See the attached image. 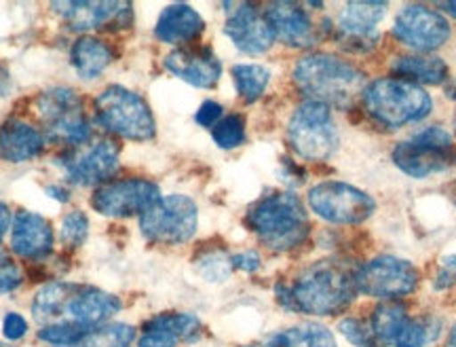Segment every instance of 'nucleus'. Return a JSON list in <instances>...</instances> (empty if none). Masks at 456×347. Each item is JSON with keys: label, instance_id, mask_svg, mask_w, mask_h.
I'll list each match as a JSON object with an SVG mask.
<instances>
[{"label": "nucleus", "instance_id": "nucleus-1", "mask_svg": "<svg viewBox=\"0 0 456 347\" xmlns=\"http://www.w3.org/2000/svg\"><path fill=\"white\" fill-rule=\"evenodd\" d=\"M281 305L311 316H334L353 303L357 294L355 269L340 260H319L302 269L288 286L277 288Z\"/></svg>", "mask_w": 456, "mask_h": 347}, {"label": "nucleus", "instance_id": "nucleus-2", "mask_svg": "<svg viewBox=\"0 0 456 347\" xmlns=\"http://www.w3.org/2000/svg\"><path fill=\"white\" fill-rule=\"evenodd\" d=\"M294 81L309 100L336 108H349L366 87L359 68L330 54H309L298 60Z\"/></svg>", "mask_w": 456, "mask_h": 347}, {"label": "nucleus", "instance_id": "nucleus-3", "mask_svg": "<svg viewBox=\"0 0 456 347\" xmlns=\"http://www.w3.org/2000/svg\"><path fill=\"white\" fill-rule=\"evenodd\" d=\"M248 225L266 248L288 252L309 237V216L294 193H273L248 212Z\"/></svg>", "mask_w": 456, "mask_h": 347}, {"label": "nucleus", "instance_id": "nucleus-4", "mask_svg": "<svg viewBox=\"0 0 456 347\" xmlns=\"http://www.w3.org/2000/svg\"><path fill=\"white\" fill-rule=\"evenodd\" d=\"M363 108L383 128H403L431 112L433 102L425 87L406 78H376L362 91Z\"/></svg>", "mask_w": 456, "mask_h": 347}, {"label": "nucleus", "instance_id": "nucleus-5", "mask_svg": "<svg viewBox=\"0 0 456 347\" xmlns=\"http://www.w3.org/2000/svg\"><path fill=\"white\" fill-rule=\"evenodd\" d=\"M95 119L110 134L127 140H151L157 132L155 117L142 95L121 85L106 87L94 102Z\"/></svg>", "mask_w": 456, "mask_h": 347}, {"label": "nucleus", "instance_id": "nucleus-6", "mask_svg": "<svg viewBox=\"0 0 456 347\" xmlns=\"http://www.w3.org/2000/svg\"><path fill=\"white\" fill-rule=\"evenodd\" d=\"M288 140L296 155L309 161H323L332 157L340 145L330 106L306 100L296 108L288 125Z\"/></svg>", "mask_w": 456, "mask_h": 347}, {"label": "nucleus", "instance_id": "nucleus-7", "mask_svg": "<svg viewBox=\"0 0 456 347\" xmlns=\"http://www.w3.org/2000/svg\"><path fill=\"white\" fill-rule=\"evenodd\" d=\"M37 108L47 125V138L61 146H85L91 128L83 112V102L70 87H53L37 100Z\"/></svg>", "mask_w": 456, "mask_h": 347}, {"label": "nucleus", "instance_id": "nucleus-8", "mask_svg": "<svg viewBox=\"0 0 456 347\" xmlns=\"http://www.w3.org/2000/svg\"><path fill=\"white\" fill-rule=\"evenodd\" d=\"M309 206L319 219L334 225H359L374 214V199L349 182L328 180L309 191Z\"/></svg>", "mask_w": 456, "mask_h": 347}, {"label": "nucleus", "instance_id": "nucleus-9", "mask_svg": "<svg viewBox=\"0 0 456 347\" xmlns=\"http://www.w3.org/2000/svg\"><path fill=\"white\" fill-rule=\"evenodd\" d=\"M199 212L195 202L184 195L161 197L140 216V229L157 244H184L195 235Z\"/></svg>", "mask_w": 456, "mask_h": 347}, {"label": "nucleus", "instance_id": "nucleus-10", "mask_svg": "<svg viewBox=\"0 0 456 347\" xmlns=\"http://www.w3.org/2000/svg\"><path fill=\"white\" fill-rule=\"evenodd\" d=\"M452 153V136L442 128H427L412 138L399 142L393 151V161L412 178H427L448 168Z\"/></svg>", "mask_w": 456, "mask_h": 347}, {"label": "nucleus", "instance_id": "nucleus-11", "mask_svg": "<svg viewBox=\"0 0 456 347\" xmlns=\"http://www.w3.org/2000/svg\"><path fill=\"white\" fill-rule=\"evenodd\" d=\"M440 328V320L408 316L406 307L395 301H385L372 314L374 337L391 347H425L437 339Z\"/></svg>", "mask_w": 456, "mask_h": 347}, {"label": "nucleus", "instance_id": "nucleus-12", "mask_svg": "<svg viewBox=\"0 0 456 347\" xmlns=\"http://www.w3.org/2000/svg\"><path fill=\"white\" fill-rule=\"evenodd\" d=\"M355 286L357 293L376 299L406 297L419 286V271L408 260L385 254L355 269Z\"/></svg>", "mask_w": 456, "mask_h": 347}, {"label": "nucleus", "instance_id": "nucleus-13", "mask_svg": "<svg viewBox=\"0 0 456 347\" xmlns=\"http://www.w3.org/2000/svg\"><path fill=\"white\" fill-rule=\"evenodd\" d=\"M159 199H161V193L151 180H108L95 189L91 206L108 219H129V216H142L148 208L155 206Z\"/></svg>", "mask_w": 456, "mask_h": 347}, {"label": "nucleus", "instance_id": "nucleus-14", "mask_svg": "<svg viewBox=\"0 0 456 347\" xmlns=\"http://www.w3.org/2000/svg\"><path fill=\"white\" fill-rule=\"evenodd\" d=\"M57 163L74 185L94 186L108 182L117 172L118 146L112 140H100L91 146L70 149Z\"/></svg>", "mask_w": 456, "mask_h": 347}, {"label": "nucleus", "instance_id": "nucleus-15", "mask_svg": "<svg viewBox=\"0 0 456 347\" xmlns=\"http://www.w3.org/2000/svg\"><path fill=\"white\" fill-rule=\"evenodd\" d=\"M393 37L416 51H436L450 38L448 20L423 4H410L395 17Z\"/></svg>", "mask_w": 456, "mask_h": 347}, {"label": "nucleus", "instance_id": "nucleus-16", "mask_svg": "<svg viewBox=\"0 0 456 347\" xmlns=\"http://www.w3.org/2000/svg\"><path fill=\"white\" fill-rule=\"evenodd\" d=\"M387 13V3H379V0H359V3H346L345 9L338 17L336 24V34L338 41L351 51H363L374 49L376 41H379V32L376 26L383 20Z\"/></svg>", "mask_w": 456, "mask_h": 347}, {"label": "nucleus", "instance_id": "nucleus-17", "mask_svg": "<svg viewBox=\"0 0 456 347\" xmlns=\"http://www.w3.org/2000/svg\"><path fill=\"white\" fill-rule=\"evenodd\" d=\"M224 32L235 43V47L248 55L266 54L275 43V32L266 15L249 3L239 4L235 13H231Z\"/></svg>", "mask_w": 456, "mask_h": 347}, {"label": "nucleus", "instance_id": "nucleus-18", "mask_svg": "<svg viewBox=\"0 0 456 347\" xmlns=\"http://www.w3.org/2000/svg\"><path fill=\"white\" fill-rule=\"evenodd\" d=\"M118 311H121V301L114 297V294L94 286H74L60 318L61 320H72L94 331V328L110 320Z\"/></svg>", "mask_w": 456, "mask_h": 347}, {"label": "nucleus", "instance_id": "nucleus-19", "mask_svg": "<svg viewBox=\"0 0 456 347\" xmlns=\"http://www.w3.org/2000/svg\"><path fill=\"white\" fill-rule=\"evenodd\" d=\"M165 68L192 87L209 89L220 81L222 64L209 47L174 49L165 58Z\"/></svg>", "mask_w": 456, "mask_h": 347}, {"label": "nucleus", "instance_id": "nucleus-20", "mask_svg": "<svg viewBox=\"0 0 456 347\" xmlns=\"http://www.w3.org/2000/svg\"><path fill=\"white\" fill-rule=\"evenodd\" d=\"M53 9L68 21L74 32L98 30V28L123 26V17H131L129 3H53Z\"/></svg>", "mask_w": 456, "mask_h": 347}, {"label": "nucleus", "instance_id": "nucleus-21", "mask_svg": "<svg viewBox=\"0 0 456 347\" xmlns=\"http://www.w3.org/2000/svg\"><path fill=\"white\" fill-rule=\"evenodd\" d=\"M11 248L21 259H45L53 250V229L43 216L21 210L13 216Z\"/></svg>", "mask_w": 456, "mask_h": 347}, {"label": "nucleus", "instance_id": "nucleus-22", "mask_svg": "<svg viewBox=\"0 0 456 347\" xmlns=\"http://www.w3.org/2000/svg\"><path fill=\"white\" fill-rule=\"evenodd\" d=\"M266 20L283 45L294 49L311 47L315 43V30H313L311 17L296 3H273L266 9Z\"/></svg>", "mask_w": 456, "mask_h": 347}, {"label": "nucleus", "instance_id": "nucleus-23", "mask_svg": "<svg viewBox=\"0 0 456 347\" xmlns=\"http://www.w3.org/2000/svg\"><path fill=\"white\" fill-rule=\"evenodd\" d=\"M201 322L188 314H165L152 318L144 326L138 347H175L180 341L199 339Z\"/></svg>", "mask_w": 456, "mask_h": 347}, {"label": "nucleus", "instance_id": "nucleus-24", "mask_svg": "<svg viewBox=\"0 0 456 347\" xmlns=\"http://www.w3.org/2000/svg\"><path fill=\"white\" fill-rule=\"evenodd\" d=\"M45 149V136L26 121L11 119L0 128V157L4 161L21 163L41 155Z\"/></svg>", "mask_w": 456, "mask_h": 347}, {"label": "nucleus", "instance_id": "nucleus-25", "mask_svg": "<svg viewBox=\"0 0 456 347\" xmlns=\"http://www.w3.org/2000/svg\"><path fill=\"white\" fill-rule=\"evenodd\" d=\"M205 30L203 17L195 9L188 7L184 3H175L167 7L159 17L155 34L159 41L169 45H182L195 41Z\"/></svg>", "mask_w": 456, "mask_h": 347}, {"label": "nucleus", "instance_id": "nucleus-26", "mask_svg": "<svg viewBox=\"0 0 456 347\" xmlns=\"http://www.w3.org/2000/svg\"><path fill=\"white\" fill-rule=\"evenodd\" d=\"M72 66L85 81H94L112 62V51L95 37H81L72 45Z\"/></svg>", "mask_w": 456, "mask_h": 347}, {"label": "nucleus", "instance_id": "nucleus-27", "mask_svg": "<svg viewBox=\"0 0 456 347\" xmlns=\"http://www.w3.org/2000/svg\"><path fill=\"white\" fill-rule=\"evenodd\" d=\"M393 72L399 78H406V81H412L416 85H440L448 78L446 62L433 58V55H403V58L395 60Z\"/></svg>", "mask_w": 456, "mask_h": 347}, {"label": "nucleus", "instance_id": "nucleus-28", "mask_svg": "<svg viewBox=\"0 0 456 347\" xmlns=\"http://www.w3.org/2000/svg\"><path fill=\"white\" fill-rule=\"evenodd\" d=\"M266 347H338L334 335L322 324H298L266 339Z\"/></svg>", "mask_w": 456, "mask_h": 347}, {"label": "nucleus", "instance_id": "nucleus-29", "mask_svg": "<svg viewBox=\"0 0 456 347\" xmlns=\"http://www.w3.org/2000/svg\"><path fill=\"white\" fill-rule=\"evenodd\" d=\"M77 284H66V282H49L47 286H43L37 293L32 303V316L34 320L47 324L55 322V318L61 316L68 297L72 294V290Z\"/></svg>", "mask_w": 456, "mask_h": 347}, {"label": "nucleus", "instance_id": "nucleus-30", "mask_svg": "<svg viewBox=\"0 0 456 347\" xmlns=\"http://www.w3.org/2000/svg\"><path fill=\"white\" fill-rule=\"evenodd\" d=\"M232 78H235L239 95L245 102H256L265 94L266 85L271 81V72L269 68L260 64H239L232 68Z\"/></svg>", "mask_w": 456, "mask_h": 347}, {"label": "nucleus", "instance_id": "nucleus-31", "mask_svg": "<svg viewBox=\"0 0 456 347\" xmlns=\"http://www.w3.org/2000/svg\"><path fill=\"white\" fill-rule=\"evenodd\" d=\"M135 339V328L129 324L114 322L94 328L78 347H131Z\"/></svg>", "mask_w": 456, "mask_h": 347}, {"label": "nucleus", "instance_id": "nucleus-32", "mask_svg": "<svg viewBox=\"0 0 456 347\" xmlns=\"http://www.w3.org/2000/svg\"><path fill=\"white\" fill-rule=\"evenodd\" d=\"M91 331L72 320H55L41 328L38 339L53 347H77Z\"/></svg>", "mask_w": 456, "mask_h": 347}, {"label": "nucleus", "instance_id": "nucleus-33", "mask_svg": "<svg viewBox=\"0 0 456 347\" xmlns=\"http://www.w3.org/2000/svg\"><path fill=\"white\" fill-rule=\"evenodd\" d=\"M214 142L220 146V149L231 151L237 149L239 145L245 140V121L243 117L239 115H228L222 117L214 128Z\"/></svg>", "mask_w": 456, "mask_h": 347}, {"label": "nucleus", "instance_id": "nucleus-34", "mask_svg": "<svg viewBox=\"0 0 456 347\" xmlns=\"http://www.w3.org/2000/svg\"><path fill=\"white\" fill-rule=\"evenodd\" d=\"M89 233V220L83 212H70L64 216L60 227V240L68 248H78L87 240Z\"/></svg>", "mask_w": 456, "mask_h": 347}, {"label": "nucleus", "instance_id": "nucleus-35", "mask_svg": "<svg viewBox=\"0 0 456 347\" xmlns=\"http://www.w3.org/2000/svg\"><path fill=\"white\" fill-rule=\"evenodd\" d=\"M197 271L209 282H224L232 271L231 257H224V254H216V252L205 254V257L199 259Z\"/></svg>", "mask_w": 456, "mask_h": 347}, {"label": "nucleus", "instance_id": "nucleus-36", "mask_svg": "<svg viewBox=\"0 0 456 347\" xmlns=\"http://www.w3.org/2000/svg\"><path fill=\"white\" fill-rule=\"evenodd\" d=\"M24 276H21V269L11 260H4L0 263V294H7L11 290H15L20 286Z\"/></svg>", "mask_w": 456, "mask_h": 347}, {"label": "nucleus", "instance_id": "nucleus-37", "mask_svg": "<svg viewBox=\"0 0 456 347\" xmlns=\"http://www.w3.org/2000/svg\"><path fill=\"white\" fill-rule=\"evenodd\" d=\"M338 328H340V333L345 335V339L351 341L353 345H366L370 337H372V335H370V331L366 326H363L362 322L351 320V318H349V320H342Z\"/></svg>", "mask_w": 456, "mask_h": 347}, {"label": "nucleus", "instance_id": "nucleus-38", "mask_svg": "<svg viewBox=\"0 0 456 347\" xmlns=\"http://www.w3.org/2000/svg\"><path fill=\"white\" fill-rule=\"evenodd\" d=\"M222 115H224V111H222L218 102L208 100L203 102L201 108L197 111V123L203 125V128H216V123L220 121Z\"/></svg>", "mask_w": 456, "mask_h": 347}, {"label": "nucleus", "instance_id": "nucleus-39", "mask_svg": "<svg viewBox=\"0 0 456 347\" xmlns=\"http://www.w3.org/2000/svg\"><path fill=\"white\" fill-rule=\"evenodd\" d=\"M3 333L9 341H20L28 333V322L20 314H7L3 322Z\"/></svg>", "mask_w": 456, "mask_h": 347}, {"label": "nucleus", "instance_id": "nucleus-40", "mask_svg": "<svg viewBox=\"0 0 456 347\" xmlns=\"http://www.w3.org/2000/svg\"><path fill=\"white\" fill-rule=\"evenodd\" d=\"M456 282V254H450L442 260L440 273L436 277V288H448Z\"/></svg>", "mask_w": 456, "mask_h": 347}, {"label": "nucleus", "instance_id": "nucleus-41", "mask_svg": "<svg viewBox=\"0 0 456 347\" xmlns=\"http://www.w3.org/2000/svg\"><path fill=\"white\" fill-rule=\"evenodd\" d=\"M231 263L232 267H237V269L256 271L260 267V257L254 250H245V252H239L235 257H231Z\"/></svg>", "mask_w": 456, "mask_h": 347}, {"label": "nucleus", "instance_id": "nucleus-42", "mask_svg": "<svg viewBox=\"0 0 456 347\" xmlns=\"http://www.w3.org/2000/svg\"><path fill=\"white\" fill-rule=\"evenodd\" d=\"M11 220H13V216H11V210H9V206H7V203L0 202V240H3L4 233L9 231Z\"/></svg>", "mask_w": 456, "mask_h": 347}, {"label": "nucleus", "instance_id": "nucleus-43", "mask_svg": "<svg viewBox=\"0 0 456 347\" xmlns=\"http://www.w3.org/2000/svg\"><path fill=\"white\" fill-rule=\"evenodd\" d=\"M47 193L55 199V202H68V191L64 189V186L51 185V186H47Z\"/></svg>", "mask_w": 456, "mask_h": 347}, {"label": "nucleus", "instance_id": "nucleus-44", "mask_svg": "<svg viewBox=\"0 0 456 347\" xmlns=\"http://www.w3.org/2000/svg\"><path fill=\"white\" fill-rule=\"evenodd\" d=\"M440 9H444L446 13H450L456 20V3H440Z\"/></svg>", "mask_w": 456, "mask_h": 347}, {"label": "nucleus", "instance_id": "nucleus-45", "mask_svg": "<svg viewBox=\"0 0 456 347\" xmlns=\"http://www.w3.org/2000/svg\"><path fill=\"white\" fill-rule=\"evenodd\" d=\"M446 95L450 100H456V78L446 85Z\"/></svg>", "mask_w": 456, "mask_h": 347}, {"label": "nucleus", "instance_id": "nucleus-46", "mask_svg": "<svg viewBox=\"0 0 456 347\" xmlns=\"http://www.w3.org/2000/svg\"><path fill=\"white\" fill-rule=\"evenodd\" d=\"M446 347H456V324H454V326H452V331H450V335H448Z\"/></svg>", "mask_w": 456, "mask_h": 347}, {"label": "nucleus", "instance_id": "nucleus-47", "mask_svg": "<svg viewBox=\"0 0 456 347\" xmlns=\"http://www.w3.org/2000/svg\"><path fill=\"white\" fill-rule=\"evenodd\" d=\"M4 260H9V259H7V254H4L3 246H0V263H4Z\"/></svg>", "mask_w": 456, "mask_h": 347}, {"label": "nucleus", "instance_id": "nucleus-48", "mask_svg": "<svg viewBox=\"0 0 456 347\" xmlns=\"http://www.w3.org/2000/svg\"><path fill=\"white\" fill-rule=\"evenodd\" d=\"M7 81H9V78H7V75H4V72H3V70H0V83H3V85H7Z\"/></svg>", "mask_w": 456, "mask_h": 347}, {"label": "nucleus", "instance_id": "nucleus-49", "mask_svg": "<svg viewBox=\"0 0 456 347\" xmlns=\"http://www.w3.org/2000/svg\"><path fill=\"white\" fill-rule=\"evenodd\" d=\"M0 347H7V345H4V343H0Z\"/></svg>", "mask_w": 456, "mask_h": 347}, {"label": "nucleus", "instance_id": "nucleus-50", "mask_svg": "<svg viewBox=\"0 0 456 347\" xmlns=\"http://www.w3.org/2000/svg\"><path fill=\"white\" fill-rule=\"evenodd\" d=\"M454 128H456V119H454Z\"/></svg>", "mask_w": 456, "mask_h": 347}]
</instances>
